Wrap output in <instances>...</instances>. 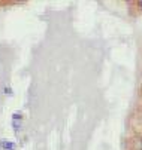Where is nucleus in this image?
Listing matches in <instances>:
<instances>
[{"mask_svg": "<svg viewBox=\"0 0 142 150\" xmlns=\"http://www.w3.org/2000/svg\"><path fill=\"white\" fill-rule=\"evenodd\" d=\"M141 6H142V2H141Z\"/></svg>", "mask_w": 142, "mask_h": 150, "instance_id": "obj_1", "label": "nucleus"}]
</instances>
